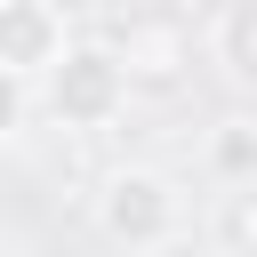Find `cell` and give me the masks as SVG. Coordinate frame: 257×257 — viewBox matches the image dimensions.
I'll return each instance as SVG.
<instances>
[{
    "label": "cell",
    "instance_id": "52a82bcc",
    "mask_svg": "<svg viewBox=\"0 0 257 257\" xmlns=\"http://www.w3.org/2000/svg\"><path fill=\"white\" fill-rule=\"evenodd\" d=\"M217 233H225L233 249H257V185H249V193H225V217H217Z\"/></svg>",
    "mask_w": 257,
    "mask_h": 257
},
{
    "label": "cell",
    "instance_id": "8992f818",
    "mask_svg": "<svg viewBox=\"0 0 257 257\" xmlns=\"http://www.w3.org/2000/svg\"><path fill=\"white\" fill-rule=\"evenodd\" d=\"M201 161H209V177H217L225 193H249V185H257V112H233V120H217Z\"/></svg>",
    "mask_w": 257,
    "mask_h": 257
},
{
    "label": "cell",
    "instance_id": "7a4b0ae2",
    "mask_svg": "<svg viewBox=\"0 0 257 257\" xmlns=\"http://www.w3.org/2000/svg\"><path fill=\"white\" fill-rule=\"evenodd\" d=\"M96 225H104V241L128 249V257L169 249V241L185 233V193H177V177H161V169H112V177L96 185Z\"/></svg>",
    "mask_w": 257,
    "mask_h": 257
},
{
    "label": "cell",
    "instance_id": "277c9868",
    "mask_svg": "<svg viewBox=\"0 0 257 257\" xmlns=\"http://www.w3.org/2000/svg\"><path fill=\"white\" fill-rule=\"evenodd\" d=\"M112 56H120L128 80H177V72L193 64V40H185L169 16H128L120 40H112Z\"/></svg>",
    "mask_w": 257,
    "mask_h": 257
},
{
    "label": "cell",
    "instance_id": "6da1fadb",
    "mask_svg": "<svg viewBox=\"0 0 257 257\" xmlns=\"http://www.w3.org/2000/svg\"><path fill=\"white\" fill-rule=\"evenodd\" d=\"M32 88H40V104H48L56 128H112L137 80L120 72L112 40H64V56H56Z\"/></svg>",
    "mask_w": 257,
    "mask_h": 257
},
{
    "label": "cell",
    "instance_id": "3957f363",
    "mask_svg": "<svg viewBox=\"0 0 257 257\" xmlns=\"http://www.w3.org/2000/svg\"><path fill=\"white\" fill-rule=\"evenodd\" d=\"M64 8L56 0H0V64L8 72H24V80H40L56 56H64Z\"/></svg>",
    "mask_w": 257,
    "mask_h": 257
},
{
    "label": "cell",
    "instance_id": "ba28073f",
    "mask_svg": "<svg viewBox=\"0 0 257 257\" xmlns=\"http://www.w3.org/2000/svg\"><path fill=\"white\" fill-rule=\"evenodd\" d=\"M24 112H32V80H24V72H8V64H0V145H8V137H16V128H24Z\"/></svg>",
    "mask_w": 257,
    "mask_h": 257
},
{
    "label": "cell",
    "instance_id": "5b68a950",
    "mask_svg": "<svg viewBox=\"0 0 257 257\" xmlns=\"http://www.w3.org/2000/svg\"><path fill=\"white\" fill-rule=\"evenodd\" d=\"M209 64L233 88H257V0H225L209 24Z\"/></svg>",
    "mask_w": 257,
    "mask_h": 257
}]
</instances>
